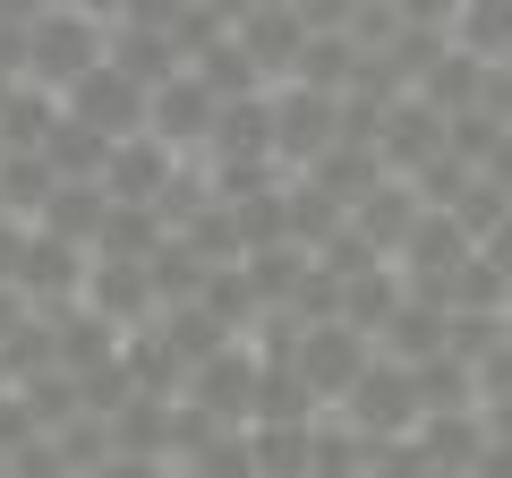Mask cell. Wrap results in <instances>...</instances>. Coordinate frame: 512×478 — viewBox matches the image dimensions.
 <instances>
[{
  "label": "cell",
  "instance_id": "obj_7",
  "mask_svg": "<svg viewBox=\"0 0 512 478\" xmlns=\"http://www.w3.org/2000/svg\"><path fill=\"white\" fill-rule=\"evenodd\" d=\"M325 146H342V94L274 86V154H282V171H308Z\"/></svg>",
  "mask_w": 512,
  "mask_h": 478
},
{
  "label": "cell",
  "instance_id": "obj_34",
  "mask_svg": "<svg viewBox=\"0 0 512 478\" xmlns=\"http://www.w3.org/2000/svg\"><path fill=\"white\" fill-rule=\"evenodd\" d=\"M26 231L35 222H0V291H18V274H26Z\"/></svg>",
  "mask_w": 512,
  "mask_h": 478
},
{
  "label": "cell",
  "instance_id": "obj_28",
  "mask_svg": "<svg viewBox=\"0 0 512 478\" xmlns=\"http://www.w3.org/2000/svg\"><path fill=\"white\" fill-rule=\"evenodd\" d=\"M453 43H461L470 60H487V69H495V60L512 52V0H461Z\"/></svg>",
  "mask_w": 512,
  "mask_h": 478
},
{
  "label": "cell",
  "instance_id": "obj_20",
  "mask_svg": "<svg viewBox=\"0 0 512 478\" xmlns=\"http://www.w3.org/2000/svg\"><path fill=\"white\" fill-rule=\"evenodd\" d=\"M410 94H419V103H436L444 120H461V111L487 103V60H470L461 43H444V60H436V69H427Z\"/></svg>",
  "mask_w": 512,
  "mask_h": 478
},
{
  "label": "cell",
  "instance_id": "obj_29",
  "mask_svg": "<svg viewBox=\"0 0 512 478\" xmlns=\"http://www.w3.org/2000/svg\"><path fill=\"white\" fill-rule=\"evenodd\" d=\"M419 402H427V419H461V410H478V368H461V359H427V368H419Z\"/></svg>",
  "mask_w": 512,
  "mask_h": 478
},
{
  "label": "cell",
  "instance_id": "obj_37",
  "mask_svg": "<svg viewBox=\"0 0 512 478\" xmlns=\"http://www.w3.org/2000/svg\"><path fill=\"white\" fill-rule=\"evenodd\" d=\"M60 0H0V26H35V18H52Z\"/></svg>",
  "mask_w": 512,
  "mask_h": 478
},
{
  "label": "cell",
  "instance_id": "obj_40",
  "mask_svg": "<svg viewBox=\"0 0 512 478\" xmlns=\"http://www.w3.org/2000/svg\"><path fill=\"white\" fill-rule=\"evenodd\" d=\"M504 342H512V308H504Z\"/></svg>",
  "mask_w": 512,
  "mask_h": 478
},
{
  "label": "cell",
  "instance_id": "obj_4",
  "mask_svg": "<svg viewBox=\"0 0 512 478\" xmlns=\"http://www.w3.org/2000/svg\"><path fill=\"white\" fill-rule=\"evenodd\" d=\"M60 111H69V120H86V129H103L111 146H128V137H146L154 94L137 86V77H128L120 60H103V69H86L69 94H60Z\"/></svg>",
  "mask_w": 512,
  "mask_h": 478
},
{
  "label": "cell",
  "instance_id": "obj_26",
  "mask_svg": "<svg viewBox=\"0 0 512 478\" xmlns=\"http://www.w3.org/2000/svg\"><path fill=\"white\" fill-rule=\"evenodd\" d=\"M52 188H60V171H52V154H43V146H26V154L0 163V197H9V214H18V222H43Z\"/></svg>",
  "mask_w": 512,
  "mask_h": 478
},
{
  "label": "cell",
  "instance_id": "obj_18",
  "mask_svg": "<svg viewBox=\"0 0 512 478\" xmlns=\"http://www.w3.org/2000/svg\"><path fill=\"white\" fill-rule=\"evenodd\" d=\"M60 325V368L86 385V376H103V368H120V342L128 333L111 325V316H94V308H69V316H52Z\"/></svg>",
  "mask_w": 512,
  "mask_h": 478
},
{
  "label": "cell",
  "instance_id": "obj_19",
  "mask_svg": "<svg viewBox=\"0 0 512 478\" xmlns=\"http://www.w3.org/2000/svg\"><path fill=\"white\" fill-rule=\"evenodd\" d=\"M325 419V402L308 393V376L291 368V359H265V376H256V419L248 427H316Z\"/></svg>",
  "mask_w": 512,
  "mask_h": 478
},
{
  "label": "cell",
  "instance_id": "obj_42",
  "mask_svg": "<svg viewBox=\"0 0 512 478\" xmlns=\"http://www.w3.org/2000/svg\"><path fill=\"white\" fill-rule=\"evenodd\" d=\"M0 478H9V453H0Z\"/></svg>",
  "mask_w": 512,
  "mask_h": 478
},
{
  "label": "cell",
  "instance_id": "obj_13",
  "mask_svg": "<svg viewBox=\"0 0 512 478\" xmlns=\"http://www.w3.org/2000/svg\"><path fill=\"white\" fill-rule=\"evenodd\" d=\"M291 180L325 188V197L342 205V214H359V197H367V188H384L393 171H384V154H376V146H350V137H342V146H325L308 171H291Z\"/></svg>",
  "mask_w": 512,
  "mask_h": 478
},
{
  "label": "cell",
  "instance_id": "obj_1",
  "mask_svg": "<svg viewBox=\"0 0 512 478\" xmlns=\"http://www.w3.org/2000/svg\"><path fill=\"white\" fill-rule=\"evenodd\" d=\"M103 60H111V26H94L86 9H69V0H60L52 18L26 26V60H18V77H26V86H43V94H69L77 77L103 69Z\"/></svg>",
  "mask_w": 512,
  "mask_h": 478
},
{
  "label": "cell",
  "instance_id": "obj_10",
  "mask_svg": "<svg viewBox=\"0 0 512 478\" xmlns=\"http://www.w3.org/2000/svg\"><path fill=\"white\" fill-rule=\"evenodd\" d=\"M231 35H239V52L265 69V86H291V77H299V52H308V18H299L291 0H265V9H248Z\"/></svg>",
  "mask_w": 512,
  "mask_h": 478
},
{
  "label": "cell",
  "instance_id": "obj_38",
  "mask_svg": "<svg viewBox=\"0 0 512 478\" xmlns=\"http://www.w3.org/2000/svg\"><path fill=\"white\" fill-rule=\"evenodd\" d=\"M69 9H86L94 26H128V0H69Z\"/></svg>",
  "mask_w": 512,
  "mask_h": 478
},
{
  "label": "cell",
  "instance_id": "obj_22",
  "mask_svg": "<svg viewBox=\"0 0 512 478\" xmlns=\"http://www.w3.org/2000/svg\"><path fill=\"white\" fill-rule=\"evenodd\" d=\"M171 419H180V402L128 393V402L111 410V453H154V461H171Z\"/></svg>",
  "mask_w": 512,
  "mask_h": 478
},
{
  "label": "cell",
  "instance_id": "obj_35",
  "mask_svg": "<svg viewBox=\"0 0 512 478\" xmlns=\"http://www.w3.org/2000/svg\"><path fill=\"white\" fill-rule=\"evenodd\" d=\"M94 478H171V461H154V453H111Z\"/></svg>",
  "mask_w": 512,
  "mask_h": 478
},
{
  "label": "cell",
  "instance_id": "obj_31",
  "mask_svg": "<svg viewBox=\"0 0 512 478\" xmlns=\"http://www.w3.org/2000/svg\"><path fill=\"white\" fill-rule=\"evenodd\" d=\"M444 299H453L461 316H504V308H512V282L495 274L487 257H470V265H461V274H453V291H444Z\"/></svg>",
  "mask_w": 512,
  "mask_h": 478
},
{
  "label": "cell",
  "instance_id": "obj_16",
  "mask_svg": "<svg viewBox=\"0 0 512 478\" xmlns=\"http://www.w3.org/2000/svg\"><path fill=\"white\" fill-rule=\"evenodd\" d=\"M111 205H120V197H111L103 180H60L35 231H52V239H77V248H94V239H103V222H111Z\"/></svg>",
  "mask_w": 512,
  "mask_h": 478
},
{
  "label": "cell",
  "instance_id": "obj_12",
  "mask_svg": "<svg viewBox=\"0 0 512 478\" xmlns=\"http://www.w3.org/2000/svg\"><path fill=\"white\" fill-rule=\"evenodd\" d=\"M86 308H94V316H111L120 333L154 325V316H163V291H154V265H120V257H94Z\"/></svg>",
  "mask_w": 512,
  "mask_h": 478
},
{
  "label": "cell",
  "instance_id": "obj_3",
  "mask_svg": "<svg viewBox=\"0 0 512 478\" xmlns=\"http://www.w3.org/2000/svg\"><path fill=\"white\" fill-rule=\"evenodd\" d=\"M291 368L308 376V393L325 410H342V393L359 385L367 368H376V342H367L350 316H333V325H299V350H291Z\"/></svg>",
  "mask_w": 512,
  "mask_h": 478
},
{
  "label": "cell",
  "instance_id": "obj_14",
  "mask_svg": "<svg viewBox=\"0 0 512 478\" xmlns=\"http://www.w3.org/2000/svg\"><path fill=\"white\" fill-rule=\"evenodd\" d=\"M120 368H128V385L154 393V402H180V393H188V359L171 350L163 316H154V325H137V333L120 342Z\"/></svg>",
  "mask_w": 512,
  "mask_h": 478
},
{
  "label": "cell",
  "instance_id": "obj_36",
  "mask_svg": "<svg viewBox=\"0 0 512 478\" xmlns=\"http://www.w3.org/2000/svg\"><path fill=\"white\" fill-rule=\"evenodd\" d=\"M26 316H35V308H26V291H0V350L26 333Z\"/></svg>",
  "mask_w": 512,
  "mask_h": 478
},
{
  "label": "cell",
  "instance_id": "obj_27",
  "mask_svg": "<svg viewBox=\"0 0 512 478\" xmlns=\"http://www.w3.org/2000/svg\"><path fill=\"white\" fill-rule=\"evenodd\" d=\"M188 69H197L205 86L222 94V103H248V94H274V86H265V69H256V60L239 52V35H222V43H205V52L188 60Z\"/></svg>",
  "mask_w": 512,
  "mask_h": 478
},
{
  "label": "cell",
  "instance_id": "obj_30",
  "mask_svg": "<svg viewBox=\"0 0 512 478\" xmlns=\"http://www.w3.org/2000/svg\"><path fill=\"white\" fill-rule=\"evenodd\" d=\"M52 120H60V94H43V86H18V94H9V111H0V137H9V154L43 146V137H52Z\"/></svg>",
  "mask_w": 512,
  "mask_h": 478
},
{
  "label": "cell",
  "instance_id": "obj_21",
  "mask_svg": "<svg viewBox=\"0 0 512 478\" xmlns=\"http://www.w3.org/2000/svg\"><path fill=\"white\" fill-rule=\"evenodd\" d=\"M163 248H171V222H163V205H111L103 239H94V257H120V265H154Z\"/></svg>",
  "mask_w": 512,
  "mask_h": 478
},
{
  "label": "cell",
  "instance_id": "obj_11",
  "mask_svg": "<svg viewBox=\"0 0 512 478\" xmlns=\"http://www.w3.org/2000/svg\"><path fill=\"white\" fill-rule=\"evenodd\" d=\"M180 171H188V154H171L163 137L146 129V137H128V146L111 154L103 188H111V197H120V205H163L171 188H180Z\"/></svg>",
  "mask_w": 512,
  "mask_h": 478
},
{
  "label": "cell",
  "instance_id": "obj_24",
  "mask_svg": "<svg viewBox=\"0 0 512 478\" xmlns=\"http://www.w3.org/2000/svg\"><path fill=\"white\" fill-rule=\"evenodd\" d=\"M43 154H52V171H60V180H103L120 146H111L103 129H86V120H69V111H60V120H52V137H43Z\"/></svg>",
  "mask_w": 512,
  "mask_h": 478
},
{
  "label": "cell",
  "instance_id": "obj_32",
  "mask_svg": "<svg viewBox=\"0 0 512 478\" xmlns=\"http://www.w3.org/2000/svg\"><path fill=\"white\" fill-rule=\"evenodd\" d=\"M188 478H265V470H256V436H248V427H222V436L188 461Z\"/></svg>",
  "mask_w": 512,
  "mask_h": 478
},
{
  "label": "cell",
  "instance_id": "obj_17",
  "mask_svg": "<svg viewBox=\"0 0 512 478\" xmlns=\"http://www.w3.org/2000/svg\"><path fill=\"white\" fill-rule=\"evenodd\" d=\"M419 214H427V205H419V188H410V180H384V188H367V197H359V214H350V222H359V239H367V248L402 257V239L419 231Z\"/></svg>",
  "mask_w": 512,
  "mask_h": 478
},
{
  "label": "cell",
  "instance_id": "obj_39",
  "mask_svg": "<svg viewBox=\"0 0 512 478\" xmlns=\"http://www.w3.org/2000/svg\"><path fill=\"white\" fill-rule=\"evenodd\" d=\"M197 9H205V18H222V26H239L248 9H265V0H197Z\"/></svg>",
  "mask_w": 512,
  "mask_h": 478
},
{
  "label": "cell",
  "instance_id": "obj_9",
  "mask_svg": "<svg viewBox=\"0 0 512 478\" xmlns=\"http://www.w3.org/2000/svg\"><path fill=\"white\" fill-rule=\"evenodd\" d=\"M154 137H163L171 154H197L205 163V146H214V129H222V94L205 86L197 69H180L171 86H154V120H146Z\"/></svg>",
  "mask_w": 512,
  "mask_h": 478
},
{
  "label": "cell",
  "instance_id": "obj_33",
  "mask_svg": "<svg viewBox=\"0 0 512 478\" xmlns=\"http://www.w3.org/2000/svg\"><path fill=\"white\" fill-rule=\"evenodd\" d=\"M393 18H402V26H419V35H453L461 0H393Z\"/></svg>",
  "mask_w": 512,
  "mask_h": 478
},
{
  "label": "cell",
  "instance_id": "obj_43",
  "mask_svg": "<svg viewBox=\"0 0 512 478\" xmlns=\"http://www.w3.org/2000/svg\"><path fill=\"white\" fill-rule=\"evenodd\" d=\"M69 478H94V470H69Z\"/></svg>",
  "mask_w": 512,
  "mask_h": 478
},
{
  "label": "cell",
  "instance_id": "obj_23",
  "mask_svg": "<svg viewBox=\"0 0 512 478\" xmlns=\"http://www.w3.org/2000/svg\"><path fill=\"white\" fill-rule=\"evenodd\" d=\"M419 453H427V470L478 478V453H487V419H478V410H461V419H427V427H419Z\"/></svg>",
  "mask_w": 512,
  "mask_h": 478
},
{
  "label": "cell",
  "instance_id": "obj_5",
  "mask_svg": "<svg viewBox=\"0 0 512 478\" xmlns=\"http://www.w3.org/2000/svg\"><path fill=\"white\" fill-rule=\"evenodd\" d=\"M86 282H94V248H77V239H52V231H26V308L35 316H69L86 308Z\"/></svg>",
  "mask_w": 512,
  "mask_h": 478
},
{
  "label": "cell",
  "instance_id": "obj_2",
  "mask_svg": "<svg viewBox=\"0 0 512 478\" xmlns=\"http://www.w3.org/2000/svg\"><path fill=\"white\" fill-rule=\"evenodd\" d=\"M342 419L359 427L367 444H402L427 427V402H419V368H402V359H384L376 350V368L359 376V385L342 393Z\"/></svg>",
  "mask_w": 512,
  "mask_h": 478
},
{
  "label": "cell",
  "instance_id": "obj_25",
  "mask_svg": "<svg viewBox=\"0 0 512 478\" xmlns=\"http://www.w3.org/2000/svg\"><path fill=\"white\" fill-rule=\"evenodd\" d=\"M367 77V52L350 35H308V52H299V77L291 86H316V94H350Z\"/></svg>",
  "mask_w": 512,
  "mask_h": 478
},
{
  "label": "cell",
  "instance_id": "obj_41",
  "mask_svg": "<svg viewBox=\"0 0 512 478\" xmlns=\"http://www.w3.org/2000/svg\"><path fill=\"white\" fill-rule=\"evenodd\" d=\"M0 163H9V137H0Z\"/></svg>",
  "mask_w": 512,
  "mask_h": 478
},
{
  "label": "cell",
  "instance_id": "obj_15",
  "mask_svg": "<svg viewBox=\"0 0 512 478\" xmlns=\"http://www.w3.org/2000/svg\"><path fill=\"white\" fill-rule=\"evenodd\" d=\"M205 163H282L274 154V94L222 103V129H214V146H205Z\"/></svg>",
  "mask_w": 512,
  "mask_h": 478
},
{
  "label": "cell",
  "instance_id": "obj_8",
  "mask_svg": "<svg viewBox=\"0 0 512 478\" xmlns=\"http://www.w3.org/2000/svg\"><path fill=\"white\" fill-rule=\"evenodd\" d=\"M444 137H453V120H444L436 103L393 94V103H384V129H376V154H384V171H393V180H419L436 154H453Z\"/></svg>",
  "mask_w": 512,
  "mask_h": 478
},
{
  "label": "cell",
  "instance_id": "obj_6",
  "mask_svg": "<svg viewBox=\"0 0 512 478\" xmlns=\"http://www.w3.org/2000/svg\"><path fill=\"white\" fill-rule=\"evenodd\" d=\"M256 376H265V350H256V342H231V350H214L205 368H188V393H180V402L205 410V419H222V427H248V419H256Z\"/></svg>",
  "mask_w": 512,
  "mask_h": 478
}]
</instances>
